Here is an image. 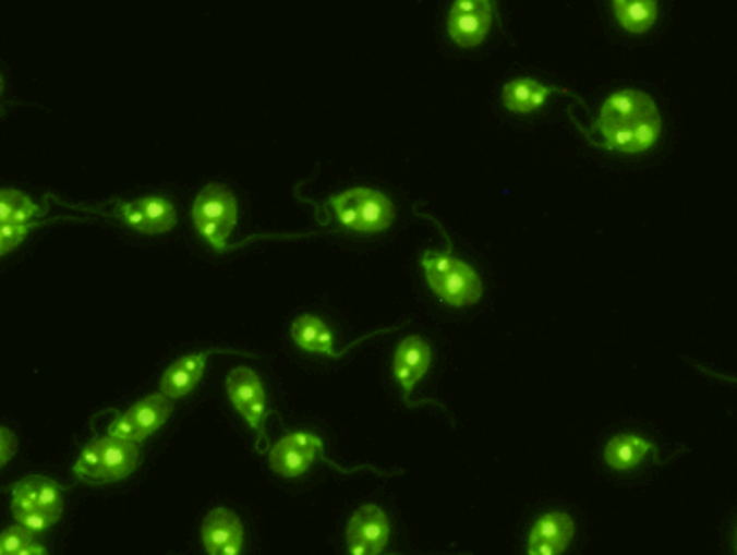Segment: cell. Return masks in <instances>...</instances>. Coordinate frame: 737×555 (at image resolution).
<instances>
[{
    "mask_svg": "<svg viewBox=\"0 0 737 555\" xmlns=\"http://www.w3.org/2000/svg\"><path fill=\"white\" fill-rule=\"evenodd\" d=\"M592 133H599V146L605 150L640 155L660 140L662 113L649 94L627 87L603 102Z\"/></svg>",
    "mask_w": 737,
    "mask_h": 555,
    "instance_id": "1",
    "label": "cell"
},
{
    "mask_svg": "<svg viewBox=\"0 0 737 555\" xmlns=\"http://www.w3.org/2000/svg\"><path fill=\"white\" fill-rule=\"evenodd\" d=\"M421 267L425 272L427 287L445 304L464 309L482 300L484 285L480 274L469 263L456 258L449 250H425L421 256Z\"/></svg>",
    "mask_w": 737,
    "mask_h": 555,
    "instance_id": "2",
    "label": "cell"
},
{
    "mask_svg": "<svg viewBox=\"0 0 737 555\" xmlns=\"http://www.w3.org/2000/svg\"><path fill=\"white\" fill-rule=\"evenodd\" d=\"M140 445L113 436L87 443L74 462V475L92 486L122 482L140 467Z\"/></svg>",
    "mask_w": 737,
    "mask_h": 555,
    "instance_id": "3",
    "label": "cell"
},
{
    "mask_svg": "<svg viewBox=\"0 0 737 555\" xmlns=\"http://www.w3.org/2000/svg\"><path fill=\"white\" fill-rule=\"evenodd\" d=\"M11 517L15 523L44 532L63 517V488L46 475H28L11 486Z\"/></svg>",
    "mask_w": 737,
    "mask_h": 555,
    "instance_id": "4",
    "label": "cell"
},
{
    "mask_svg": "<svg viewBox=\"0 0 737 555\" xmlns=\"http://www.w3.org/2000/svg\"><path fill=\"white\" fill-rule=\"evenodd\" d=\"M191 219L197 234L217 252L228 248V239L237 228L239 206L234 191L221 183L204 186L191 206Z\"/></svg>",
    "mask_w": 737,
    "mask_h": 555,
    "instance_id": "5",
    "label": "cell"
},
{
    "mask_svg": "<svg viewBox=\"0 0 737 555\" xmlns=\"http://www.w3.org/2000/svg\"><path fill=\"white\" fill-rule=\"evenodd\" d=\"M337 221L354 232H384L395 221V204L377 189L354 186L328 200Z\"/></svg>",
    "mask_w": 737,
    "mask_h": 555,
    "instance_id": "6",
    "label": "cell"
},
{
    "mask_svg": "<svg viewBox=\"0 0 737 555\" xmlns=\"http://www.w3.org/2000/svg\"><path fill=\"white\" fill-rule=\"evenodd\" d=\"M226 390L232 408L256 432V449L269 451L267 393L261 375L250 367H234L226 377Z\"/></svg>",
    "mask_w": 737,
    "mask_h": 555,
    "instance_id": "7",
    "label": "cell"
},
{
    "mask_svg": "<svg viewBox=\"0 0 737 555\" xmlns=\"http://www.w3.org/2000/svg\"><path fill=\"white\" fill-rule=\"evenodd\" d=\"M174 412V399L164 393H153L140 401H135L129 410L116 412V419L107 427V436L142 443L159 432Z\"/></svg>",
    "mask_w": 737,
    "mask_h": 555,
    "instance_id": "8",
    "label": "cell"
},
{
    "mask_svg": "<svg viewBox=\"0 0 737 555\" xmlns=\"http://www.w3.org/2000/svg\"><path fill=\"white\" fill-rule=\"evenodd\" d=\"M111 204L113 210L105 213L107 217H116L124 226L144 234H166L179 224L177 206L164 195H144L131 202L116 200Z\"/></svg>",
    "mask_w": 737,
    "mask_h": 555,
    "instance_id": "9",
    "label": "cell"
},
{
    "mask_svg": "<svg viewBox=\"0 0 737 555\" xmlns=\"http://www.w3.org/2000/svg\"><path fill=\"white\" fill-rule=\"evenodd\" d=\"M319 456L324 458V441L317 434L291 432L269 449V467L282 478H300Z\"/></svg>",
    "mask_w": 737,
    "mask_h": 555,
    "instance_id": "10",
    "label": "cell"
},
{
    "mask_svg": "<svg viewBox=\"0 0 737 555\" xmlns=\"http://www.w3.org/2000/svg\"><path fill=\"white\" fill-rule=\"evenodd\" d=\"M495 7L491 0H458L447 15V33L460 48L480 46L493 26Z\"/></svg>",
    "mask_w": 737,
    "mask_h": 555,
    "instance_id": "11",
    "label": "cell"
},
{
    "mask_svg": "<svg viewBox=\"0 0 737 555\" xmlns=\"http://www.w3.org/2000/svg\"><path fill=\"white\" fill-rule=\"evenodd\" d=\"M348 552L350 555H384L390 541V521L386 512L375 506H361L348 523Z\"/></svg>",
    "mask_w": 737,
    "mask_h": 555,
    "instance_id": "12",
    "label": "cell"
},
{
    "mask_svg": "<svg viewBox=\"0 0 737 555\" xmlns=\"http://www.w3.org/2000/svg\"><path fill=\"white\" fill-rule=\"evenodd\" d=\"M200 539L208 555H241L243 523L228 508H213L200 528Z\"/></svg>",
    "mask_w": 737,
    "mask_h": 555,
    "instance_id": "13",
    "label": "cell"
},
{
    "mask_svg": "<svg viewBox=\"0 0 737 555\" xmlns=\"http://www.w3.org/2000/svg\"><path fill=\"white\" fill-rule=\"evenodd\" d=\"M430 365H432V348L425 339L412 335V337H406L397 346L395 357H392V375L403 390L406 403H410V395L414 386L423 379Z\"/></svg>",
    "mask_w": 737,
    "mask_h": 555,
    "instance_id": "14",
    "label": "cell"
},
{
    "mask_svg": "<svg viewBox=\"0 0 737 555\" xmlns=\"http://www.w3.org/2000/svg\"><path fill=\"white\" fill-rule=\"evenodd\" d=\"M575 539V521L566 512L543 515L528 536V555H561Z\"/></svg>",
    "mask_w": 737,
    "mask_h": 555,
    "instance_id": "15",
    "label": "cell"
},
{
    "mask_svg": "<svg viewBox=\"0 0 737 555\" xmlns=\"http://www.w3.org/2000/svg\"><path fill=\"white\" fill-rule=\"evenodd\" d=\"M373 337V335H368ZM368 337H363L359 339L352 348H357L359 343L367 341ZM291 339L293 343L304 350V352H311V354H322V357H330V359H341L346 352H350L352 348L343 350V352H337L335 350V335L333 330L328 328V324L317 317V315H300L293 324H291Z\"/></svg>",
    "mask_w": 737,
    "mask_h": 555,
    "instance_id": "16",
    "label": "cell"
},
{
    "mask_svg": "<svg viewBox=\"0 0 737 555\" xmlns=\"http://www.w3.org/2000/svg\"><path fill=\"white\" fill-rule=\"evenodd\" d=\"M213 354H232L226 350H210V352H197V354H189L179 359L177 363H172L164 377H161V386L159 393L168 395L170 399H183L186 397L204 377V371L208 365V359Z\"/></svg>",
    "mask_w": 737,
    "mask_h": 555,
    "instance_id": "17",
    "label": "cell"
},
{
    "mask_svg": "<svg viewBox=\"0 0 737 555\" xmlns=\"http://www.w3.org/2000/svg\"><path fill=\"white\" fill-rule=\"evenodd\" d=\"M552 94H568L566 89L545 85L536 79H515L504 85L502 100L504 107L512 113H532L547 105Z\"/></svg>",
    "mask_w": 737,
    "mask_h": 555,
    "instance_id": "18",
    "label": "cell"
},
{
    "mask_svg": "<svg viewBox=\"0 0 737 555\" xmlns=\"http://www.w3.org/2000/svg\"><path fill=\"white\" fill-rule=\"evenodd\" d=\"M653 451H655V445L644 441L638 434H616L605 445L603 458H605V464L614 471H631Z\"/></svg>",
    "mask_w": 737,
    "mask_h": 555,
    "instance_id": "19",
    "label": "cell"
},
{
    "mask_svg": "<svg viewBox=\"0 0 737 555\" xmlns=\"http://www.w3.org/2000/svg\"><path fill=\"white\" fill-rule=\"evenodd\" d=\"M614 17L631 35H644L657 22V2L655 0H614Z\"/></svg>",
    "mask_w": 737,
    "mask_h": 555,
    "instance_id": "20",
    "label": "cell"
},
{
    "mask_svg": "<svg viewBox=\"0 0 737 555\" xmlns=\"http://www.w3.org/2000/svg\"><path fill=\"white\" fill-rule=\"evenodd\" d=\"M46 215L26 193L17 189H2L0 193V224H35V217Z\"/></svg>",
    "mask_w": 737,
    "mask_h": 555,
    "instance_id": "21",
    "label": "cell"
},
{
    "mask_svg": "<svg viewBox=\"0 0 737 555\" xmlns=\"http://www.w3.org/2000/svg\"><path fill=\"white\" fill-rule=\"evenodd\" d=\"M33 545H37V532L20 523L4 528L0 534V555H20Z\"/></svg>",
    "mask_w": 737,
    "mask_h": 555,
    "instance_id": "22",
    "label": "cell"
},
{
    "mask_svg": "<svg viewBox=\"0 0 737 555\" xmlns=\"http://www.w3.org/2000/svg\"><path fill=\"white\" fill-rule=\"evenodd\" d=\"M41 224H0V252L2 256H7L9 252H13L24 239L26 234L37 228Z\"/></svg>",
    "mask_w": 737,
    "mask_h": 555,
    "instance_id": "23",
    "label": "cell"
},
{
    "mask_svg": "<svg viewBox=\"0 0 737 555\" xmlns=\"http://www.w3.org/2000/svg\"><path fill=\"white\" fill-rule=\"evenodd\" d=\"M15 451H17V436L9 427H2L0 430V464L7 467L9 460L15 456Z\"/></svg>",
    "mask_w": 737,
    "mask_h": 555,
    "instance_id": "24",
    "label": "cell"
},
{
    "mask_svg": "<svg viewBox=\"0 0 737 555\" xmlns=\"http://www.w3.org/2000/svg\"><path fill=\"white\" fill-rule=\"evenodd\" d=\"M20 555H48V552H46V547L44 545H33V547H28L26 552H22Z\"/></svg>",
    "mask_w": 737,
    "mask_h": 555,
    "instance_id": "25",
    "label": "cell"
},
{
    "mask_svg": "<svg viewBox=\"0 0 737 555\" xmlns=\"http://www.w3.org/2000/svg\"><path fill=\"white\" fill-rule=\"evenodd\" d=\"M716 377H723V379H729V382H737L736 377H725V375H718V373H714Z\"/></svg>",
    "mask_w": 737,
    "mask_h": 555,
    "instance_id": "26",
    "label": "cell"
}]
</instances>
